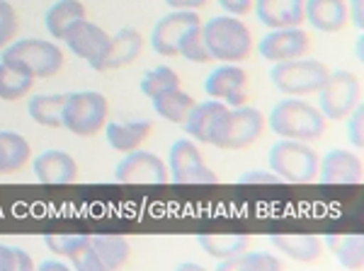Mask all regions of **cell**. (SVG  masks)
<instances>
[{
  "label": "cell",
  "mask_w": 364,
  "mask_h": 271,
  "mask_svg": "<svg viewBox=\"0 0 364 271\" xmlns=\"http://www.w3.org/2000/svg\"><path fill=\"white\" fill-rule=\"evenodd\" d=\"M114 179L119 184H166L170 182L168 165L149 150H132L114 167Z\"/></svg>",
  "instance_id": "7c38bea8"
},
{
  "label": "cell",
  "mask_w": 364,
  "mask_h": 271,
  "mask_svg": "<svg viewBox=\"0 0 364 271\" xmlns=\"http://www.w3.org/2000/svg\"><path fill=\"white\" fill-rule=\"evenodd\" d=\"M348 22L355 25L357 32L364 29V0H348Z\"/></svg>",
  "instance_id": "ab89813d"
},
{
  "label": "cell",
  "mask_w": 364,
  "mask_h": 271,
  "mask_svg": "<svg viewBox=\"0 0 364 271\" xmlns=\"http://www.w3.org/2000/svg\"><path fill=\"white\" fill-rule=\"evenodd\" d=\"M236 184H282V179L272 170H248L236 177Z\"/></svg>",
  "instance_id": "74e56055"
},
{
  "label": "cell",
  "mask_w": 364,
  "mask_h": 271,
  "mask_svg": "<svg viewBox=\"0 0 364 271\" xmlns=\"http://www.w3.org/2000/svg\"><path fill=\"white\" fill-rule=\"evenodd\" d=\"M357 58L364 61V34L362 32L357 34Z\"/></svg>",
  "instance_id": "7bdbcfd3"
},
{
  "label": "cell",
  "mask_w": 364,
  "mask_h": 271,
  "mask_svg": "<svg viewBox=\"0 0 364 271\" xmlns=\"http://www.w3.org/2000/svg\"><path fill=\"white\" fill-rule=\"evenodd\" d=\"M221 271H279L284 262L272 252H240V255L216 262Z\"/></svg>",
  "instance_id": "1f68e13d"
},
{
  "label": "cell",
  "mask_w": 364,
  "mask_h": 271,
  "mask_svg": "<svg viewBox=\"0 0 364 271\" xmlns=\"http://www.w3.org/2000/svg\"><path fill=\"white\" fill-rule=\"evenodd\" d=\"M49 252L66 259L70 269L78 271H105L100 262L90 235H46L44 238Z\"/></svg>",
  "instance_id": "9a60e30c"
},
{
  "label": "cell",
  "mask_w": 364,
  "mask_h": 271,
  "mask_svg": "<svg viewBox=\"0 0 364 271\" xmlns=\"http://www.w3.org/2000/svg\"><path fill=\"white\" fill-rule=\"evenodd\" d=\"M34 262L22 247H8L0 243V271H32Z\"/></svg>",
  "instance_id": "e575fe53"
},
{
  "label": "cell",
  "mask_w": 364,
  "mask_h": 271,
  "mask_svg": "<svg viewBox=\"0 0 364 271\" xmlns=\"http://www.w3.org/2000/svg\"><path fill=\"white\" fill-rule=\"evenodd\" d=\"M318 160L311 143L291 138H279L267 155L269 170L287 184H311L318 179Z\"/></svg>",
  "instance_id": "277c9868"
},
{
  "label": "cell",
  "mask_w": 364,
  "mask_h": 271,
  "mask_svg": "<svg viewBox=\"0 0 364 271\" xmlns=\"http://www.w3.org/2000/svg\"><path fill=\"white\" fill-rule=\"evenodd\" d=\"M151 102H154V109L161 119H166L168 123H175V126H182L197 99L192 97L190 92L182 90V87H175V90H168V92H161V95L151 97Z\"/></svg>",
  "instance_id": "4316f807"
},
{
  "label": "cell",
  "mask_w": 364,
  "mask_h": 271,
  "mask_svg": "<svg viewBox=\"0 0 364 271\" xmlns=\"http://www.w3.org/2000/svg\"><path fill=\"white\" fill-rule=\"evenodd\" d=\"M39 269L42 271H68L70 264L66 259H44V262L39 264Z\"/></svg>",
  "instance_id": "b9f144b4"
},
{
  "label": "cell",
  "mask_w": 364,
  "mask_h": 271,
  "mask_svg": "<svg viewBox=\"0 0 364 271\" xmlns=\"http://www.w3.org/2000/svg\"><path fill=\"white\" fill-rule=\"evenodd\" d=\"M311 46V37L301 27H287V29H269L257 44V54L269 63L291 61V58L306 56Z\"/></svg>",
  "instance_id": "5bb4252c"
},
{
  "label": "cell",
  "mask_w": 364,
  "mask_h": 271,
  "mask_svg": "<svg viewBox=\"0 0 364 271\" xmlns=\"http://www.w3.org/2000/svg\"><path fill=\"white\" fill-rule=\"evenodd\" d=\"M265 114L255 107H224L209 133V145L219 150H243L262 138Z\"/></svg>",
  "instance_id": "7a4b0ae2"
},
{
  "label": "cell",
  "mask_w": 364,
  "mask_h": 271,
  "mask_svg": "<svg viewBox=\"0 0 364 271\" xmlns=\"http://www.w3.org/2000/svg\"><path fill=\"white\" fill-rule=\"evenodd\" d=\"M168 175L175 184H219V175L204 162L197 140L178 138L168 153Z\"/></svg>",
  "instance_id": "9c48e42d"
},
{
  "label": "cell",
  "mask_w": 364,
  "mask_h": 271,
  "mask_svg": "<svg viewBox=\"0 0 364 271\" xmlns=\"http://www.w3.org/2000/svg\"><path fill=\"white\" fill-rule=\"evenodd\" d=\"M197 245L216 262H224L248 250L250 238L243 233H202L197 235Z\"/></svg>",
  "instance_id": "cb8c5ba5"
},
{
  "label": "cell",
  "mask_w": 364,
  "mask_h": 271,
  "mask_svg": "<svg viewBox=\"0 0 364 271\" xmlns=\"http://www.w3.org/2000/svg\"><path fill=\"white\" fill-rule=\"evenodd\" d=\"M248 73L240 63H219L204 80V92L211 99H219L226 107H243L248 102Z\"/></svg>",
  "instance_id": "8fae6325"
},
{
  "label": "cell",
  "mask_w": 364,
  "mask_h": 271,
  "mask_svg": "<svg viewBox=\"0 0 364 271\" xmlns=\"http://www.w3.org/2000/svg\"><path fill=\"white\" fill-rule=\"evenodd\" d=\"M34 80L37 78L17 63L0 61V99L3 102H17V99L27 97Z\"/></svg>",
  "instance_id": "f546056e"
},
{
  "label": "cell",
  "mask_w": 364,
  "mask_h": 271,
  "mask_svg": "<svg viewBox=\"0 0 364 271\" xmlns=\"http://www.w3.org/2000/svg\"><path fill=\"white\" fill-rule=\"evenodd\" d=\"M0 61L17 63L25 70L34 75V78H54L63 70V51L56 41L49 39H15L0 51Z\"/></svg>",
  "instance_id": "5b68a950"
},
{
  "label": "cell",
  "mask_w": 364,
  "mask_h": 271,
  "mask_svg": "<svg viewBox=\"0 0 364 271\" xmlns=\"http://www.w3.org/2000/svg\"><path fill=\"white\" fill-rule=\"evenodd\" d=\"M267 240L282 257L291 259V262H299V264H311V262H316V259H321L323 255V238H318V235L277 233V235H269Z\"/></svg>",
  "instance_id": "ffe728a7"
},
{
  "label": "cell",
  "mask_w": 364,
  "mask_h": 271,
  "mask_svg": "<svg viewBox=\"0 0 364 271\" xmlns=\"http://www.w3.org/2000/svg\"><path fill=\"white\" fill-rule=\"evenodd\" d=\"M17 27H20V22H17L15 8L8 3V0H0V51L15 41Z\"/></svg>",
  "instance_id": "d590c367"
},
{
  "label": "cell",
  "mask_w": 364,
  "mask_h": 271,
  "mask_svg": "<svg viewBox=\"0 0 364 271\" xmlns=\"http://www.w3.org/2000/svg\"><path fill=\"white\" fill-rule=\"evenodd\" d=\"M163 3H166L170 10H195V13H199L209 0H163Z\"/></svg>",
  "instance_id": "60d3db41"
},
{
  "label": "cell",
  "mask_w": 364,
  "mask_h": 271,
  "mask_svg": "<svg viewBox=\"0 0 364 271\" xmlns=\"http://www.w3.org/2000/svg\"><path fill=\"white\" fill-rule=\"evenodd\" d=\"M328 66L316 58H291V61L272 63L269 80L287 97H306L316 95L328 78Z\"/></svg>",
  "instance_id": "8992f818"
},
{
  "label": "cell",
  "mask_w": 364,
  "mask_h": 271,
  "mask_svg": "<svg viewBox=\"0 0 364 271\" xmlns=\"http://www.w3.org/2000/svg\"><path fill=\"white\" fill-rule=\"evenodd\" d=\"M90 240L105 271L124 267L129 262V257H132V245H129V240L124 235L102 233V235H90Z\"/></svg>",
  "instance_id": "4dcf8cb0"
},
{
  "label": "cell",
  "mask_w": 364,
  "mask_h": 271,
  "mask_svg": "<svg viewBox=\"0 0 364 271\" xmlns=\"http://www.w3.org/2000/svg\"><path fill=\"white\" fill-rule=\"evenodd\" d=\"M139 87L146 97H156V95H161V92L180 87V75L170 66H156V68L146 70Z\"/></svg>",
  "instance_id": "d6a6232c"
},
{
  "label": "cell",
  "mask_w": 364,
  "mask_h": 271,
  "mask_svg": "<svg viewBox=\"0 0 364 271\" xmlns=\"http://www.w3.org/2000/svg\"><path fill=\"white\" fill-rule=\"evenodd\" d=\"M226 104L219 102V99H204V102H195V107L190 109V114H187L185 123H182V128H185V133L190 136L192 140H197V143H207L209 145V133H211V126H214V121L219 119V114L224 111Z\"/></svg>",
  "instance_id": "7402d4cb"
},
{
  "label": "cell",
  "mask_w": 364,
  "mask_h": 271,
  "mask_svg": "<svg viewBox=\"0 0 364 271\" xmlns=\"http://www.w3.org/2000/svg\"><path fill=\"white\" fill-rule=\"evenodd\" d=\"M109 116V102L97 90L68 92L63 104V128L80 138H92L105 128Z\"/></svg>",
  "instance_id": "52a82bcc"
},
{
  "label": "cell",
  "mask_w": 364,
  "mask_h": 271,
  "mask_svg": "<svg viewBox=\"0 0 364 271\" xmlns=\"http://www.w3.org/2000/svg\"><path fill=\"white\" fill-rule=\"evenodd\" d=\"M221 5L226 15H236V17H243L248 15L252 10V0H216Z\"/></svg>",
  "instance_id": "f35d334b"
},
{
  "label": "cell",
  "mask_w": 364,
  "mask_h": 271,
  "mask_svg": "<svg viewBox=\"0 0 364 271\" xmlns=\"http://www.w3.org/2000/svg\"><path fill=\"white\" fill-rule=\"evenodd\" d=\"M348 138H350V143L362 153L364 148V107L362 104H357L348 114Z\"/></svg>",
  "instance_id": "8d00e7d4"
},
{
  "label": "cell",
  "mask_w": 364,
  "mask_h": 271,
  "mask_svg": "<svg viewBox=\"0 0 364 271\" xmlns=\"http://www.w3.org/2000/svg\"><path fill=\"white\" fill-rule=\"evenodd\" d=\"M318 179L323 184H362L364 162L360 150L333 148L318 160Z\"/></svg>",
  "instance_id": "2e32d148"
},
{
  "label": "cell",
  "mask_w": 364,
  "mask_h": 271,
  "mask_svg": "<svg viewBox=\"0 0 364 271\" xmlns=\"http://www.w3.org/2000/svg\"><path fill=\"white\" fill-rule=\"evenodd\" d=\"M318 109L331 121H343L357 104H362V82L352 70H333L318 92Z\"/></svg>",
  "instance_id": "ba28073f"
},
{
  "label": "cell",
  "mask_w": 364,
  "mask_h": 271,
  "mask_svg": "<svg viewBox=\"0 0 364 271\" xmlns=\"http://www.w3.org/2000/svg\"><path fill=\"white\" fill-rule=\"evenodd\" d=\"M252 10L267 29L304 25V0H252Z\"/></svg>",
  "instance_id": "d6986e66"
},
{
  "label": "cell",
  "mask_w": 364,
  "mask_h": 271,
  "mask_svg": "<svg viewBox=\"0 0 364 271\" xmlns=\"http://www.w3.org/2000/svg\"><path fill=\"white\" fill-rule=\"evenodd\" d=\"M32 160L27 138L17 131H0V175H15Z\"/></svg>",
  "instance_id": "484cf974"
},
{
  "label": "cell",
  "mask_w": 364,
  "mask_h": 271,
  "mask_svg": "<svg viewBox=\"0 0 364 271\" xmlns=\"http://www.w3.org/2000/svg\"><path fill=\"white\" fill-rule=\"evenodd\" d=\"M141 51H144V37H141L139 29L122 27L112 37V46H109V56H107V70H119L132 66L141 56Z\"/></svg>",
  "instance_id": "603a6c76"
},
{
  "label": "cell",
  "mask_w": 364,
  "mask_h": 271,
  "mask_svg": "<svg viewBox=\"0 0 364 271\" xmlns=\"http://www.w3.org/2000/svg\"><path fill=\"white\" fill-rule=\"evenodd\" d=\"M326 116L316 104L301 97H284L272 107L267 116V126L279 138L301 140V143H316L326 133Z\"/></svg>",
  "instance_id": "6da1fadb"
},
{
  "label": "cell",
  "mask_w": 364,
  "mask_h": 271,
  "mask_svg": "<svg viewBox=\"0 0 364 271\" xmlns=\"http://www.w3.org/2000/svg\"><path fill=\"white\" fill-rule=\"evenodd\" d=\"M202 34L211 61L243 63L252 54V34L236 15H216L202 22Z\"/></svg>",
  "instance_id": "3957f363"
},
{
  "label": "cell",
  "mask_w": 364,
  "mask_h": 271,
  "mask_svg": "<svg viewBox=\"0 0 364 271\" xmlns=\"http://www.w3.org/2000/svg\"><path fill=\"white\" fill-rule=\"evenodd\" d=\"M85 17H87V10L80 0H56V3L46 10L44 25H46V32L54 39H63V34H66L78 20H85Z\"/></svg>",
  "instance_id": "d4e9b609"
},
{
  "label": "cell",
  "mask_w": 364,
  "mask_h": 271,
  "mask_svg": "<svg viewBox=\"0 0 364 271\" xmlns=\"http://www.w3.org/2000/svg\"><path fill=\"white\" fill-rule=\"evenodd\" d=\"M151 131H154V123L149 119L105 123V138H107L109 148H114L117 153H124V155L132 150H139L149 140Z\"/></svg>",
  "instance_id": "44dd1931"
},
{
  "label": "cell",
  "mask_w": 364,
  "mask_h": 271,
  "mask_svg": "<svg viewBox=\"0 0 364 271\" xmlns=\"http://www.w3.org/2000/svg\"><path fill=\"white\" fill-rule=\"evenodd\" d=\"M199 13L195 10H170L168 15H163L151 29V49L158 56H178L180 41L185 37V32L190 27L199 25Z\"/></svg>",
  "instance_id": "4fadbf2b"
},
{
  "label": "cell",
  "mask_w": 364,
  "mask_h": 271,
  "mask_svg": "<svg viewBox=\"0 0 364 271\" xmlns=\"http://www.w3.org/2000/svg\"><path fill=\"white\" fill-rule=\"evenodd\" d=\"M32 170L42 184H70L78 179V162L66 150L49 148L32 160Z\"/></svg>",
  "instance_id": "e0dca14e"
},
{
  "label": "cell",
  "mask_w": 364,
  "mask_h": 271,
  "mask_svg": "<svg viewBox=\"0 0 364 271\" xmlns=\"http://www.w3.org/2000/svg\"><path fill=\"white\" fill-rule=\"evenodd\" d=\"M63 44L68 46V51L73 56L83 58V61L97 73L107 70V56L109 46H112V34H107L102 27L85 20H78L73 27L63 34Z\"/></svg>",
  "instance_id": "30bf717a"
},
{
  "label": "cell",
  "mask_w": 364,
  "mask_h": 271,
  "mask_svg": "<svg viewBox=\"0 0 364 271\" xmlns=\"http://www.w3.org/2000/svg\"><path fill=\"white\" fill-rule=\"evenodd\" d=\"M323 247H328L333 257L345 269H362L364 267V238L362 235H326Z\"/></svg>",
  "instance_id": "f1b7e54d"
},
{
  "label": "cell",
  "mask_w": 364,
  "mask_h": 271,
  "mask_svg": "<svg viewBox=\"0 0 364 271\" xmlns=\"http://www.w3.org/2000/svg\"><path fill=\"white\" fill-rule=\"evenodd\" d=\"M304 22L316 32L336 34L348 25V0H304Z\"/></svg>",
  "instance_id": "ac0fdd59"
},
{
  "label": "cell",
  "mask_w": 364,
  "mask_h": 271,
  "mask_svg": "<svg viewBox=\"0 0 364 271\" xmlns=\"http://www.w3.org/2000/svg\"><path fill=\"white\" fill-rule=\"evenodd\" d=\"M178 269H192V271H204L202 264H192V262H185V264H180Z\"/></svg>",
  "instance_id": "ee69618b"
},
{
  "label": "cell",
  "mask_w": 364,
  "mask_h": 271,
  "mask_svg": "<svg viewBox=\"0 0 364 271\" xmlns=\"http://www.w3.org/2000/svg\"><path fill=\"white\" fill-rule=\"evenodd\" d=\"M68 92H54V95H34L29 99L27 111L34 123L46 128H63V104Z\"/></svg>",
  "instance_id": "83f0119b"
},
{
  "label": "cell",
  "mask_w": 364,
  "mask_h": 271,
  "mask_svg": "<svg viewBox=\"0 0 364 271\" xmlns=\"http://www.w3.org/2000/svg\"><path fill=\"white\" fill-rule=\"evenodd\" d=\"M178 56H182L190 63H209L211 61L207 41H204V34H202V22L195 27H190L185 32V37H182V41H180Z\"/></svg>",
  "instance_id": "836d02e7"
}]
</instances>
